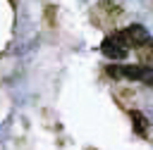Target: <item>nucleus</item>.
I'll list each match as a JSON object with an SVG mask.
<instances>
[{"label":"nucleus","instance_id":"obj_3","mask_svg":"<svg viewBox=\"0 0 153 150\" xmlns=\"http://www.w3.org/2000/svg\"><path fill=\"white\" fill-rule=\"evenodd\" d=\"M120 36H122V40L129 45V48H134V50H139L141 45H146L148 40H151V33L146 31V26H141V24H131V26H127V29H122V31H117Z\"/></svg>","mask_w":153,"mask_h":150},{"label":"nucleus","instance_id":"obj_2","mask_svg":"<svg viewBox=\"0 0 153 150\" xmlns=\"http://www.w3.org/2000/svg\"><path fill=\"white\" fill-rule=\"evenodd\" d=\"M100 52L108 57V60H112V62H120V60H124L127 55H129V45L122 40V36L115 31L112 36H108L103 43H100Z\"/></svg>","mask_w":153,"mask_h":150},{"label":"nucleus","instance_id":"obj_1","mask_svg":"<svg viewBox=\"0 0 153 150\" xmlns=\"http://www.w3.org/2000/svg\"><path fill=\"white\" fill-rule=\"evenodd\" d=\"M108 74L112 79H129V81H141L146 86H153V67L148 64H112L108 67Z\"/></svg>","mask_w":153,"mask_h":150},{"label":"nucleus","instance_id":"obj_4","mask_svg":"<svg viewBox=\"0 0 153 150\" xmlns=\"http://www.w3.org/2000/svg\"><path fill=\"white\" fill-rule=\"evenodd\" d=\"M131 124H134V131L139 133V136H148V119H146V114L143 112H139V110H134L131 112Z\"/></svg>","mask_w":153,"mask_h":150}]
</instances>
